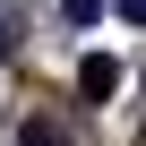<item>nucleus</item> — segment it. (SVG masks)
<instances>
[{
    "label": "nucleus",
    "instance_id": "obj_1",
    "mask_svg": "<svg viewBox=\"0 0 146 146\" xmlns=\"http://www.w3.org/2000/svg\"><path fill=\"white\" fill-rule=\"evenodd\" d=\"M78 95H86V103H112V95H120V60L86 52V60H78Z\"/></svg>",
    "mask_w": 146,
    "mask_h": 146
},
{
    "label": "nucleus",
    "instance_id": "obj_2",
    "mask_svg": "<svg viewBox=\"0 0 146 146\" xmlns=\"http://www.w3.org/2000/svg\"><path fill=\"white\" fill-rule=\"evenodd\" d=\"M17 146H60V129H52V120H26V129H17Z\"/></svg>",
    "mask_w": 146,
    "mask_h": 146
},
{
    "label": "nucleus",
    "instance_id": "obj_3",
    "mask_svg": "<svg viewBox=\"0 0 146 146\" xmlns=\"http://www.w3.org/2000/svg\"><path fill=\"white\" fill-rule=\"evenodd\" d=\"M95 9H103V0H60V17H69V26H95Z\"/></svg>",
    "mask_w": 146,
    "mask_h": 146
},
{
    "label": "nucleus",
    "instance_id": "obj_4",
    "mask_svg": "<svg viewBox=\"0 0 146 146\" xmlns=\"http://www.w3.org/2000/svg\"><path fill=\"white\" fill-rule=\"evenodd\" d=\"M120 17H129V26H146V0H120Z\"/></svg>",
    "mask_w": 146,
    "mask_h": 146
}]
</instances>
